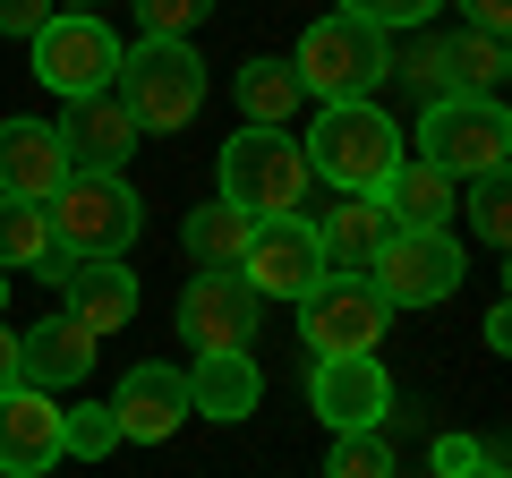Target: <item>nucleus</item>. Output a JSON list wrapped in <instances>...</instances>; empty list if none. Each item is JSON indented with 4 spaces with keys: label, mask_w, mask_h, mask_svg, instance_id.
<instances>
[{
    "label": "nucleus",
    "mask_w": 512,
    "mask_h": 478,
    "mask_svg": "<svg viewBox=\"0 0 512 478\" xmlns=\"http://www.w3.org/2000/svg\"><path fill=\"white\" fill-rule=\"evenodd\" d=\"M26 52H35V77L60 94V103H86V94H111V77H120V43H111L103 18H43L35 35H26Z\"/></svg>",
    "instance_id": "nucleus-8"
},
{
    "label": "nucleus",
    "mask_w": 512,
    "mask_h": 478,
    "mask_svg": "<svg viewBox=\"0 0 512 478\" xmlns=\"http://www.w3.org/2000/svg\"><path fill=\"white\" fill-rule=\"evenodd\" d=\"M308 410L333 427V436H359V427H384L393 419V376L384 359H316L308 368Z\"/></svg>",
    "instance_id": "nucleus-11"
},
{
    "label": "nucleus",
    "mask_w": 512,
    "mask_h": 478,
    "mask_svg": "<svg viewBox=\"0 0 512 478\" xmlns=\"http://www.w3.org/2000/svg\"><path fill=\"white\" fill-rule=\"evenodd\" d=\"M60 461V410L52 393L35 385H9L0 393V478H35Z\"/></svg>",
    "instance_id": "nucleus-16"
},
{
    "label": "nucleus",
    "mask_w": 512,
    "mask_h": 478,
    "mask_svg": "<svg viewBox=\"0 0 512 478\" xmlns=\"http://www.w3.org/2000/svg\"><path fill=\"white\" fill-rule=\"evenodd\" d=\"M504 77H512V52H504V35H444V86L453 94H495L504 103Z\"/></svg>",
    "instance_id": "nucleus-25"
},
{
    "label": "nucleus",
    "mask_w": 512,
    "mask_h": 478,
    "mask_svg": "<svg viewBox=\"0 0 512 478\" xmlns=\"http://www.w3.org/2000/svg\"><path fill=\"white\" fill-rule=\"evenodd\" d=\"M94 9H103V0H77V18H94Z\"/></svg>",
    "instance_id": "nucleus-37"
},
{
    "label": "nucleus",
    "mask_w": 512,
    "mask_h": 478,
    "mask_svg": "<svg viewBox=\"0 0 512 478\" xmlns=\"http://www.w3.org/2000/svg\"><path fill=\"white\" fill-rule=\"evenodd\" d=\"M69 180V154H60L52 120H0V197L9 205H52V188Z\"/></svg>",
    "instance_id": "nucleus-14"
},
{
    "label": "nucleus",
    "mask_w": 512,
    "mask_h": 478,
    "mask_svg": "<svg viewBox=\"0 0 512 478\" xmlns=\"http://www.w3.org/2000/svg\"><path fill=\"white\" fill-rule=\"evenodd\" d=\"M205 9H214V0H137V26H146V35L188 43V26H205Z\"/></svg>",
    "instance_id": "nucleus-30"
},
{
    "label": "nucleus",
    "mask_w": 512,
    "mask_h": 478,
    "mask_svg": "<svg viewBox=\"0 0 512 478\" xmlns=\"http://www.w3.org/2000/svg\"><path fill=\"white\" fill-rule=\"evenodd\" d=\"M188 419V376L163 368V359H146V368H128L120 393H111V427H120V444H171Z\"/></svg>",
    "instance_id": "nucleus-13"
},
{
    "label": "nucleus",
    "mask_w": 512,
    "mask_h": 478,
    "mask_svg": "<svg viewBox=\"0 0 512 478\" xmlns=\"http://www.w3.org/2000/svg\"><path fill=\"white\" fill-rule=\"evenodd\" d=\"M94 376V333L69 325V316H43L35 333H18V385L35 393H69Z\"/></svg>",
    "instance_id": "nucleus-18"
},
{
    "label": "nucleus",
    "mask_w": 512,
    "mask_h": 478,
    "mask_svg": "<svg viewBox=\"0 0 512 478\" xmlns=\"http://www.w3.org/2000/svg\"><path fill=\"white\" fill-rule=\"evenodd\" d=\"M291 69H299V94H316V103H367L393 77V35H376V26L333 9V18H316L299 35Z\"/></svg>",
    "instance_id": "nucleus-6"
},
{
    "label": "nucleus",
    "mask_w": 512,
    "mask_h": 478,
    "mask_svg": "<svg viewBox=\"0 0 512 478\" xmlns=\"http://www.w3.org/2000/svg\"><path fill=\"white\" fill-rule=\"evenodd\" d=\"M470 478H504V461H478V470H470Z\"/></svg>",
    "instance_id": "nucleus-36"
},
{
    "label": "nucleus",
    "mask_w": 512,
    "mask_h": 478,
    "mask_svg": "<svg viewBox=\"0 0 512 478\" xmlns=\"http://www.w3.org/2000/svg\"><path fill=\"white\" fill-rule=\"evenodd\" d=\"M299 154H308V180H325L333 197H376L393 180V163H410L393 111H376V103H325L316 129L299 137Z\"/></svg>",
    "instance_id": "nucleus-1"
},
{
    "label": "nucleus",
    "mask_w": 512,
    "mask_h": 478,
    "mask_svg": "<svg viewBox=\"0 0 512 478\" xmlns=\"http://www.w3.org/2000/svg\"><path fill=\"white\" fill-rule=\"evenodd\" d=\"M308 231H316V248H325V265H342V274H367V257L384 248V205L376 197H333L325 214H308Z\"/></svg>",
    "instance_id": "nucleus-21"
},
{
    "label": "nucleus",
    "mask_w": 512,
    "mask_h": 478,
    "mask_svg": "<svg viewBox=\"0 0 512 478\" xmlns=\"http://www.w3.org/2000/svg\"><path fill=\"white\" fill-rule=\"evenodd\" d=\"M248 231H256V222L239 214V205L214 197V205H197V214L180 222V248L197 257V274H239V257H248Z\"/></svg>",
    "instance_id": "nucleus-22"
},
{
    "label": "nucleus",
    "mask_w": 512,
    "mask_h": 478,
    "mask_svg": "<svg viewBox=\"0 0 512 478\" xmlns=\"http://www.w3.org/2000/svg\"><path fill=\"white\" fill-rule=\"evenodd\" d=\"M325 478H393V436L384 427H359V436H333Z\"/></svg>",
    "instance_id": "nucleus-26"
},
{
    "label": "nucleus",
    "mask_w": 512,
    "mask_h": 478,
    "mask_svg": "<svg viewBox=\"0 0 512 478\" xmlns=\"http://www.w3.org/2000/svg\"><path fill=\"white\" fill-rule=\"evenodd\" d=\"M52 18V0H0V35H35Z\"/></svg>",
    "instance_id": "nucleus-32"
},
{
    "label": "nucleus",
    "mask_w": 512,
    "mask_h": 478,
    "mask_svg": "<svg viewBox=\"0 0 512 478\" xmlns=\"http://www.w3.org/2000/svg\"><path fill=\"white\" fill-rule=\"evenodd\" d=\"M376 205H384V222H393V231H453L461 180H444L436 163H393V180L376 188Z\"/></svg>",
    "instance_id": "nucleus-20"
},
{
    "label": "nucleus",
    "mask_w": 512,
    "mask_h": 478,
    "mask_svg": "<svg viewBox=\"0 0 512 478\" xmlns=\"http://www.w3.org/2000/svg\"><path fill=\"white\" fill-rule=\"evenodd\" d=\"M9 385H18V333L0 325V393H9Z\"/></svg>",
    "instance_id": "nucleus-34"
},
{
    "label": "nucleus",
    "mask_w": 512,
    "mask_h": 478,
    "mask_svg": "<svg viewBox=\"0 0 512 478\" xmlns=\"http://www.w3.org/2000/svg\"><path fill=\"white\" fill-rule=\"evenodd\" d=\"M316 274H333L325 248H316L308 214H274L248 231V257H239V282H248L256 299H308Z\"/></svg>",
    "instance_id": "nucleus-10"
},
{
    "label": "nucleus",
    "mask_w": 512,
    "mask_h": 478,
    "mask_svg": "<svg viewBox=\"0 0 512 478\" xmlns=\"http://www.w3.org/2000/svg\"><path fill=\"white\" fill-rule=\"evenodd\" d=\"M487 350H512V308H487Z\"/></svg>",
    "instance_id": "nucleus-35"
},
{
    "label": "nucleus",
    "mask_w": 512,
    "mask_h": 478,
    "mask_svg": "<svg viewBox=\"0 0 512 478\" xmlns=\"http://www.w3.org/2000/svg\"><path fill=\"white\" fill-rule=\"evenodd\" d=\"M444 0H342V18H359V26H376V35H393V26H427Z\"/></svg>",
    "instance_id": "nucleus-29"
},
{
    "label": "nucleus",
    "mask_w": 512,
    "mask_h": 478,
    "mask_svg": "<svg viewBox=\"0 0 512 478\" xmlns=\"http://www.w3.org/2000/svg\"><path fill=\"white\" fill-rule=\"evenodd\" d=\"M188 376V410H197V419H248L256 402H265V368H256L248 350H205L197 368H180Z\"/></svg>",
    "instance_id": "nucleus-19"
},
{
    "label": "nucleus",
    "mask_w": 512,
    "mask_h": 478,
    "mask_svg": "<svg viewBox=\"0 0 512 478\" xmlns=\"http://www.w3.org/2000/svg\"><path fill=\"white\" fill-rule=\"evenodd\" d=\"M470 231L487 239V248H504V239H512V188H504V171L470 180Z\"/></svg>",
    "instance_id": "nucleus-28"
},
{
    "label": "nucleus",
    "mask_w": 512,
    "mask_h": 478,
    "mask_svg": "<svg viewBox=\"0 0 512 478\" xmlns=\"http://www.w3.org/2000/svg\"><path fill=\"white\" fill-rule=\"evenodd\" d=\"M60 154H69V171H120L128 154H137V120L120 111V94H86V103H69V120H60Z\"/></svg>",
    "instance_id": "nucleus-17"
},
{
    "label": "nucleus",
    "mask_w": 512,
    "mask_h": 478,
    "mask_svg": "<svg viewBox=\"0 0 512 478\" xmlns=\"http://www.w3.org/2000/svg\"><path fill=\"white\" fill-rule=\"evenodd\" d=\"M222 205H239L248 222H274V214H308V154H299L291 129H239L222 146Z\"/></svg>",
    "instance_id": "nucleus-5"
},
{
    "label": "nucleus",
    "mask_w": 512,
    "mask_h": 478,
    "mask_svg": "<svg viewBox=\"0 0 512 478\" xmlns=\"http://www.w3.org/2000/svg\"><path fill=\"white\" fill-rule=\"evenodd\" d=\"M231 94H239V111H248V129H291V111L308 103V94H299V69L291 60H265V52L231 77Z\"/></svg>",
    "instance_id": "nucleus-23"
},
{
    "label": "nucleus",
    "mask_w": 512,
    "mask_h": 478,
    "mask_svg": "<svg viewBox=\"0 0 512 478\" xmlns=\"http://www.w3.org/2000/svg\"><path fill=\"white\" fill-rule=\"evenodd\" d=\"M0 308H9V274H0Z\"/></svg>",
    "instance_id": "nucleus-38"
},
{
    "label": "nucleus",
    "mask_w": 512,
    "mask_h": 478,
    "mask_svg": "<svg viewBox=\"0 0 512 478\" xmlns=\"http://www.w3.org/2000/svg\"><path fill=\"white\" fill-rule=\"evenodd\" d=\"M111 444H120V427H111V402H94V410H60V453L103 461Z\"/></svg>",
    "instance_id": "nucleus-27"
},
{
    "label": "nucleus",
    "mask_w": 512,
    "mask_h": 478,
    "mask_svg": "<svg viewBox=\"0 0 512 478\" xmlns=\"http://www.w3.org/2000/svg\"><path fill=\"white\" fill-rule=\"evenodd\" d=\"M384 299L367 291V274H316V291L299 299V342L316 359H367L384 342Z\"/></svg>",
    "instance_id": "nucleus-9"
},
{
    "label": "nucleus",
    "mask_w": 512,
    "mask_h": 478,
    "mask_svg": "<svg viewBox=\"0 0 512 478\" xmlns=\"http://www.w3.org/2000/svg\"><path fill=\"white\" fill-rule=\"evenodd\" d=\"M60 248H52V222H43V205H9L0 197V274H43L60 282Z\"/></svg>",
    "instance_id": "nucleus-24"
},
{
    "label": "nucleus",
    "mask_w": 512,
    "mask_h": 478,
    "mask_svg": "<svg viewBox=\"0 0 512 478\" xmlns=\"http://www.w3.org/2000/svg\"><path fill=\"white\" fill-rule=\"evenodd\" d=\"M367 291L384 308H436L461 291V239L453 231H384V248L367 257Z\"/></svg>",
    "instance_id": "nucleus-7"
},
{
    "label": "nucleus",
    "mask_w": 512,
    "mask_h": 478,
    "mask_svg": "<svg viewBox=\"0 0 512 478\" xmlns=\"http://www.w3.org/2000/svg\"><path fill=\"white\" fill-rule=\"evenodd\" d=\"M410 137H419V163H436L444 180H461V188L512 163V111L495 103V94H436Z\"/></svg>",
    "instance_id": "nucleus-4"
},
{
    "label": "nucleus",
    "mask_w": 512,
    "mask_h": 478,
    "mask_svg": "<svg viewBox=\"0 0 512 478\" xmlns=\"http://www.w3.org/2000/svg\"><path fill=\"white\" fill-rule=\"evenodd\" d=\"M256 316H265V299H256L239 274H197L180 291V333L197 342V359H205V350H248L256 342Z\"/></svg>",
    "instance_id": "nucleus-12"
},
{
    "label": "nucleus",
    "mask_w": 512,
    "mask_h": 478,
    "mask_svg": "<svg viewBox=\"0 0 512 478\" xmlns=\"http://www.w3.org/2000/svg\"><path fill=\"white\" fill-rule=\"evenodd\" d=\"M60 316L86 333H120L137 316V274L120 257H69L60 265Z\"/></svg>",
    "instance_id": "nucleus-15"
},
{
    "label": "nucleus",
    "mask_w": 512,
    "mask_h": 478,
    "mask_svg": "<svg viewBox=\"0 0 512 478\" xmlns=\"http://www.w3.org/2000/svg\"><path fill=\"white\" fill-rule=\"evenodd\" d=\"M478 461H487V444H478V436H436V478H470Z\"/></svg>",
    "instance_id": "nucleus-31"
},
{
    "label": "nucleus",
    "mask_w": 512,
    "mask_h": 478,
    "mask_svg": "<svg viewBox=\"0 0 512 478\" xmlns=\"http://www.w3.org/2000/svg\"><path fill=\"white\" fill-rule=\"evenodd\" d=\"M120 111L137 120V137H163V129H188L205 111V60L171 35H146L120 52V77H111Z\"/></svg>",
    "instance_id": "nucleus-2"
},
{
    "label": "nucleus",
    "mask_w": 512,
    "mask_h": 478,
    "mask_svg": "<svg viewBox=\"0 0 512 478\" xmlns=\"http://www.w3.org/2000/svg\"><path fill=\"white\" fill-rule=\"evenodd\" d=\"M60 257H128V239L146 231V197L120 180V171H69L43 205Z\"/></svg>",
    "instance_id": "nucleus-3"
},
{
    "label": "nucleus",
    "mask_w": 512,
    "mask_h": 478,
    "mask_svg": "<svg viewBox=\"0 0 512 478\" xmlns=\"http://www.w3.org/2000/svg\"><path fill=\"white\" fill-rule=\"evenodd\" d=\"M461 18H470V35H504V26H512V0H461Z\"/></svg>",
    "instance_id": "nucleus-33"
}]
</instances>
